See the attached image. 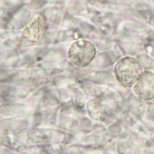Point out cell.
Here are the masks:
<instances>
[{
  "label": "cell",
  "instance_id": "3",
  "mask_svg": "<svg viewBox=\"0 0 154 154\" xmlns=\"http://www.w3.org/2000/svg\"><path fill=\"white\" fill-rule=\"evenodd\" d=\"M133 91L141 99H154V73L149 71L143 72L133 85Z\"/></svg>",
  "mask_w": 154,
  "mask_h": 154
},
{
  "label": "cell",
  "instance_id": "2",
  "mask_svg": "<svg viewBox=\"0 0 154 154\" xmlns=\"http://www.w3.org/2000/svg\"><path fill=\"white\" fill-rule=\"evenodd\" d=\"M96 54V48L93 43L88 40H80L70 46L68 57L75 65L85 67L91 63Z\"/></svg>",
  "mask_w": 154,
  "mask_h": 154
},
{
  "label": "cell",
  "instance_id": "1",
  "mask_svg": "<svg viewBox=\"0 0 154 154\" xmlns=\"http://www.w3.org/2000/svg\"><path fill=\"white\" fill-rule=\"evenodd\" d=\"M143 72L142 65L134 57H126L118 62L114 68L117 80L126 87L133 86Z\"/></svg>",
  "mask_w": 154,
  "mask_h": 154
}]
</instances>
